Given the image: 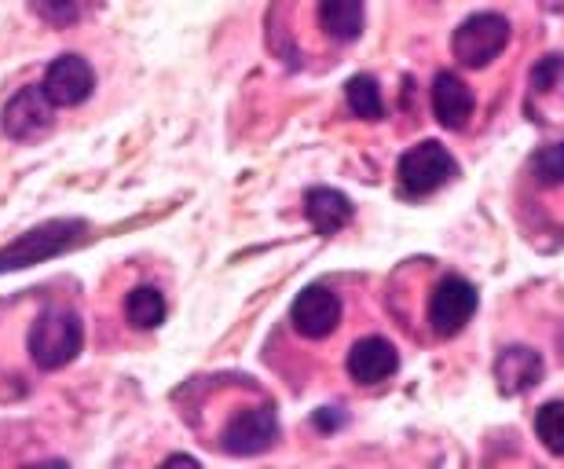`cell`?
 <instances>
[{
    "mask_svg": "<svg viewBox=\"0 0 564 469\" xmlns=\"http://www.w3.org/2000/svg\"><path fill=\"white\" fill-rule=\"evenodd\" d=\"M85 345V327L70 308H44L30 327L26 349L41 371H63L77 360Z\"/></svg>",
    "mask_w": 564,
    "mask_h": 469,
    "instance_id": "obj_1",
    "label": "cell"
},
{
    "mask_svg": "<svg viewBox=\"0 0 564 469\" xmlns=\"http://www.w3.org/2000/svg\"><path fill=\"white\" fill-rule=\"evenodd\" d=\"M85 231H88L85 220H48V225L30 228L26 234L11 239L4 250H0V275L15 272V268L44 264V261H52V257L74 250V246L85 239Z\"/></svg>",
    "mask_w": 564,
    "mask_h": 469,
    "instance_id": "obj_2",
    "label": "cell"
},
{
    "mask_svg": "<svg viewBox=\"0 0 564 469\" xmlns=\"http://www.w3.org/2000/svg\"><path fill=\"white\" fill-rule=\"evenodd\" d=\"M510 33V19L499 15V11H477L466 22H458V30L451 33V55L469 70H480V66L495 63L506 52Z\"/></svg>",
    "mask_w": 564,
    "mask_h": 469,
    "instance_id": "obj_3",
    "label": "cell"
},
{
    "mask_svg": "<svg viewBox=\"0 0 564 469\" xmlns=\"http://www.w3.org/2000/svg\"><path fill=\"white\" fill-rule=\"evenodd\" d=\"M458 176V162L451 159V151L440 140H422L411 151H403V159L397 165V181L403 198H425L440 192L444 184H451Z\"/></svg>",
    "mask_w": 564,
    "mask_h": 469,
    "instance_id": "obj_4",
    "label": "cell"
},
{
    "mask_svg": "<svg viewBox=\"0 0 564 469\" xmlns=\"http://www.w3.org/2000/svg\"><path fill=\"white\" fill-rule=\"evenodd\" d=\"M480 294L469 279L462 275H447L440 279L433 297H429V330L436 338H455V334L466 330V323L477 316Z\"/></svg>",
    "mask_w": 564,
    "mask_h": 469,
    "instance_id": "obj_5",
    "label": "cell"
},
{
    "mask_svg": "<svg viewBox=\"0 0 564 469\" xmlns=\"http://www.w3.org/2000/svg\"><path fill=\"white\" fill-rule=\"evenodd\" d=\"M275 440H279V415L272 404L239 407L220 433V448L228 455H239V459L264 455L268 448H275Z\"/></svg>",
    "mask_w": 564,
    "mask_h": 469,
    "instance_id": "obj_6",
    "label": "cell"
},
{
    "mask_svg": "<svg viewBox=\"0 0 564 469\" xmlns=\"http://www.w3.org/2000/svg\"><path fill=\"white\" fill-rule=\"evenodd\" d=\"M93 88H96L93 63H88L85 55H74V52L59 55V59H55L41 77V92H44V99H48L52 107L85 103V99L93 96Z\"/></svg>",
    "mask_w": 564,
    "mask_h": 469,
    "instance_id": "obj_7",
    "label": "cell"
},
{
    "mask_svg": "<svg viewBox=\"0 0 564 469\" xmlns=\"http://www.w3.org/2000/svg\"><path fill=\"white\" fill-rule=\"evenodd\" d=\"M290 323L301 338L323 341L341 327V297L326 286H304L290 308Z\"/></svg>",
    "mask_w": 564,
    "mask_h": 469,
    "instance_id": "obj_8",
    "label": "cell"
},
{
    "mask_svg": "<svg viewBox=\"0 0 564 469\" xmlns=\"http://www.w3.org/2000/svg\"><path fill=\"white\" fill-rule=\"evenodd\" d=\"M0 129L8 140L30 143L41 140L52 129V103L44 99L41 85L37 88H19V96L8 99L4 114H0Z\"/></svg>",
    "mask_w": 564,
    "mask_h": 469,
    "instance_id": "obj_9",
    "label": "cell"
},
{
    "mask_svg": "<svg viewBox=\"0 0 564 469\" xmlns=\"http://www.w3.org/2000/svg\"><path fill=\"white\" fill-rule=\"evenodd\" d=\"M345 367H348V374H352V382L378 385L400 371V352H397V345L386 338H364L348 349Z\"/></svg>",
    "mask_w": 564,
    "mask_h": 469,
    "instance_id": "obj_10",
    "label": "cell"
},
{
    "mask_svg": "<svg viewBox=\"0 0 564 469\" xmlns=\"http://www.w3.org/2000/svg\"><path fill=\"white\" fill-rule=\"evenodd\" d=\"M473 110H477V96H473V88L462 81L458 74L451 70H440L436 81H433V114L444 129L458 132L469 126Z\"/></svg>",
    "mask_w": 564,
    "mask_h": 469,
    "instance_id": "obj_11",
    "label": "cell"
},
{
    "mask_svg": "<svg viewBox=\"0 0 564 469\" xmlns=\"http://www.w3.org/2000/svg\"><path fill=\"white\" fill-rule=\"evenodd\" d=\"M543 371H546L543 356L535 349H528V345H510V349H502L499 360H495V382H499L506 396H521L528 389H535Z\"/></svg>",
    "mask_w": 564,
    "mask_h": 469,
    "instance_id": "obj_12",
    "label": "cell"
},
{
    "mask_svg": "<svg viewBox=\"0 0 564 469\" xmlns=\"http://www.w3.org/2000/svg\"><path fill=\"white\" fill-rule=\"evenodd\" d=\"M304 214H308L312 228L319 234H337L352 220V203L341 192H334V187H312L304 195Z\"/></svg>",
    "mask_w": 564,
    "mask_h": 469,
    "instance_id": "obj_13",
    "label": "cell"
},
{
    "mask_svg": "<svg viewBox=\"0 0 564 469\" xmlns=\"http://www.w3.org/2000/svg\"><path fill=\"white\" fill-rule=\"evenodd\" d=\"M364 22H367L364 0H319V26L330 41H337V44L359 41Z\"/></svg>",
    "mask_w": 564,
    "mask_h": 469,
    "instance_id": "obj_14",
    "label": "cell"
},
{
    "mask_svg": "<svg viewBox=\"0 0 564 469\" xmlns=\"http://www.w3.org/2000/svg\"><path fill=\"white\" fill-rule=\"evenodd\" d=\"M126 319L137 330L162 327V323H165V297H162V290H154V286L129 290V297H126Z\"/></svg>",
    "mask_w": 564,
    "mask_h": 469,
    "instance_id": "obj_15",
    "label": "cell"
},
{
    "mask_svg": "<svg viewBox=\"0 0 564 469\" xmlns=\"http://www.w3.org/2000/svg\"><path fill=\"white\" fill-rule=\"evenodd\" d=\"M345 99H348V110L364 121H378L386 114V103H381V88L370 74H356L352 81L345 85Z\"/></svg>",
    "mask_w": 564,
    "mask_h": 469,
    "instance_id": "obj_16",
    "label": "cell"
},
{
    "mask_svg": "<svg viewBox=\"0 0 564 469\" xmlns=\"http://www.w3.org/2000/svg\"><path fill=\"white\" fill-rule=\"evenodd\" d=\"M535 437L543 440L550 455L564 459V400H550L535 415Z\"/></svg>",
    "mask_w": 564,
    "mask_h": 469,
    "instance_id": "obj_17",
    "label": "cell"
},
{
    "mask_svg": "<svg viewBox=\"0 0 564 469\" xmlns=\"http://www.w3.org/2000/svg\"><path fill=\"white\" fill-rule=\"evenodd\" d=\"M30 8H33V15L55 30H70L74 22L82 19V4H77V0H30Z\"/></svg>",
    "mask_w": 564,
    "mask_h": 469,
    "instance_id": "obj_18",
    "label": "cell"
},
{
    "mask_svg": "<svg viewBox=\"0 0 564 469\" xmlns=\"http://www.w3.org/2000/svg\"><path fill=\"white\" fill-rule=\"evenodd\" d=\"M532 173L543 187L564 184V143H550V148L532 154Z\"/></svg>",
    "mask_w": 564,
    "mask_h": 469,
    "instance_id": "obj_19",
    "label": "cell"
},
{
    "mask_svg": "<svg viewBox=\"0 0 564 469\" xmlns=\"http://www.w3.org/2000/svg\"><path fill=\"white\" fill-rule=\"evenodd\" d=\"M315 426L326 429V433H330V429H341V426H345V415H341L337 407H323L319 415H315Z\"/></svg>",
    "mask_w": 564,
    "mask_h": 469,
    "instance_id": "obj_20",
    "label": "cell"
},
{
    "mask_svg": "<svg viewBox=\"0 0 564 469\" xmlns=\"http://www.w3.org/2000/svg\"><path fill=\"white\" fill-rule=\"evenodd\" d=\"M165 462H173V466H195V469H198V459H195V455H169Z\"/></svg>",
    "mask_w": 564,
    "mask_h": 469,
    "instance_id": "obj_21",
    "label": "cell"
}]
</instances>
